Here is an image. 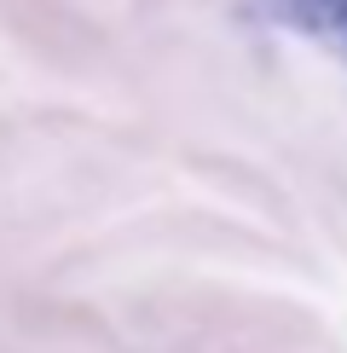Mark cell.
<instances>
[{"instance_id": "obj_1", "label": "cell", "mask_w": 347, "mask_h": 353, "mask_svg": "<svg viewBox=\"0 0 347 353\" xmlns=\"http://www.w3.org/2000/svg\"><path fill=\"white\" fill-rule=\"evenodd\" d=\"M249 12L266 29L295 35L347 64V0H249Z\"/></svg>"}]
</instances>
